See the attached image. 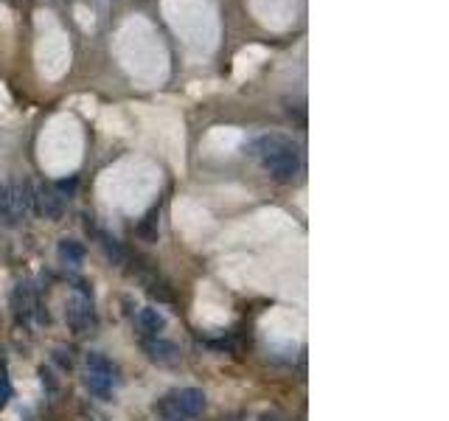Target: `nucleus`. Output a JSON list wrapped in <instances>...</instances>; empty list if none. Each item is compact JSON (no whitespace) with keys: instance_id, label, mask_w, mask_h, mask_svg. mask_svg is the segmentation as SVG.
I'll list each match as a JSON object with an SVG mask.
<instances>
[{"instance_id":"f257e3e1","label":"nucleus","mask_w":449,"mask_h":421,"mask_svg":"<svg viewBox=\"0 0 449 421\" xmlns=\"http://www.w3.org/2000/svg\"><path fill=\"white\" fill-rule=\"evenodd\" d=\"M250 155L275 177V180H292L301 172V152L295 146L292 138L278 135V132H267L258 135L250 144Z\"/></svg>"},{"instance_id":"f03ea898","label":"nucleus","mask_w":449,"mask_h":421,"mask_svg":"<svg viewBox=\"0 0 449 421\" xmlns=\"http://www.w3.org/2000/svg\"><path fill=\"white\" fill-rule=\"evenodd\" d=\"M258 329L264 334V340L272 346V348H295L301 340H303V318L289 309V306H278V309H270L261 320H258Z\"/></svg>"},{"instance_id":"7ed1b4c3","label":"nucleus","mask_w":449,"mask_h":421,"mask_svg":"<svg viewBox=\"0 0 449 421\" xmlns=\"http://www.w3.org/2000/svg\"><path fill=\"white\" fill-rule=\"evenodd\" d=\"M194 318H197L200 326H224L230 320V312H227V303L220 298H203L200 295Z\"/></svg>"},{"instance_id":"20e7f679","label":"nucleus","mask_w":449,"mask_h":421,"mask_svg":"<svg viewBox=\"0 0 449 421\" xmlns=\"http://www.w3.org/2000/svg\"><path fill=\"white\" fill-rule=\"evenodd\" d=\"M34 203H37V210L45 213V216H59L62 213V197L53 191V189H42L34 194Z\"/></svg>"},{"instance_id":"39448f33","label":"nucleus","mask_w":449,"mask_h":421,"mask_svg":"<svg viewBox=\"0 0 449 421\" xmlns=\"http://www.w3.org/2000/svg\"><path fill=\"white\" fill-rule=\"evenodd\" d=\"M172 405L177 408V413L191 416V413H197L203 408V394L200 391H180V394L172 396Z\"/></svg>"},{"instance_id":"423d86ee","label":"nucleus","mask_w":449,"mask_h":421,"mask_svg":"<svg viewBox=\"0 0 449 421\" xmlns=\"http://www.w3.org/2000/svg\"><path fill=\"white\" fill-rule=\"evenodd\" d=\"M14 206H17V194L8 189V186H0V219L6 225L14 222ZM20 208V206H17Z\"/></svg>"}]
</instances>
